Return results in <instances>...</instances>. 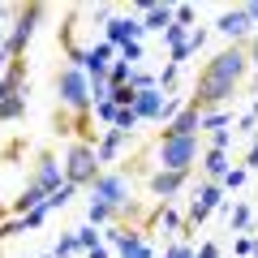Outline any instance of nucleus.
<instances>
[{"label":"nucleus","instance_id":"obj_12","mask_svg":"<svg viewBox=\"0 0 258 258\" xmlns=\"http://www.w3.org/2000/svg\"><path fill=\"white\" fill-rule=\"evenodd\" d=\"M129 142L125 129H108V134H99V142H95V155H99V164H112L116 159V151Z\"/></svg>","mask_w":258,"mask_h":258},{"label":"nucleus","instance_id":"obj_24","mask_svg":"<svg viewBox=\"0 0 258 258\" xmlns=\"http://www.w3.org/2000/svg\"><path fill=\"white\" fill-rule=\"evenodd\" d=\"M194 258H220V245L215 241H203V245L194 249Z\"/></svg>","mask_w":258,"mask_h":258},{"label":"nucleus","instance_id":"obj_1","mask_svg":"<svg viewBox=\"0 0 258 258\" xmlns=\"http://www.w3.org/2000/svg\"><path fill=\"white\" fill-rule=\"evenodd\" d=\"M245 82H249V56H245L241 43H228L224 52H215L211 60L198 69L189 108H198L203 116H207V112H224L232 99H237V91Z\"/></svg>","mask_w":258,"mask_h":258},{"label":"nucleus","instance_id":"obj_2","mask_svg":"<svg viewBox=\"0 0 258 258\" xmlns=\"http://www.w3.org/2000/svg\"><path fill=\"white\" fill-rule=\"evenodd\" d=\"M103 164L99 155H95L91 142H69L64 147V185H74V189H91L95 181H99Z\"/></svg>","mask_w":258,"mask_h":258},{"label":"nucleus","instance_id":"obj_8","mask_svg":"<svg viewBox=\"0 0 258 258\" xmlns=\"http://www.w3.org/2000/svg\"><path fill=\"white\" fill-rule=\"evenodd\" d=\"M185 185H189V172H164V168H155V172L147 176V189L155 194L159 203H172Z\"/></svg>","mask_w":258,"mask_h":258},{"label":"nucleus","instance_id":"obj_7","mask_svg":"<svg viewBox=\"0 0 258 258\" xmlns=\"http://www.w3.org/2000/svg\"><path fill=\"white\" fill-rule=\"evenodd\" d=\"M220 198H224V185H215V181H203L198 185V198L189 203V215H185V224H181V232H194L198 224L207 220V215L220 207Z\"/></svg>","mask_w":258,"mask_h":258},{"label":"nucleus","instance_id":"obj_26","mask_svg":"<svg viewBox=\"0 0 258 258\" xmlns=\"http://www.w3.org/2000/svg\"><path fill=\"white\" fill-rule=\"evenodd\" d=\"M241 168H245V172H254V168H258V138H254V147H249V155H245V164H241Z\"/></svg>","mask_w":258,"mask_h":258},{"label":"nucleus","instance_id":"obj_18","mask_svg":"<svg viewBox=\"0 0 258 258\" xmlns=\"http://www.w3.org/2000/svg\"><path fill=\"white\" fill-rule=\"evenodd\" d=\"M245 176H249L245 168H228V176H224L220 185H224V189H241V185H245Z\"/></svg>","mask_w":258,"mask_h":258},{"label":"nucleus","instance_id":"obj_23","mask_svg":"<svg viewBox=\"0 0 258 258\" xmlns=\"http://www.w3.org/2000/svg\"><path fill=\"white\" fill-rule=\"evenodd\" d=\"M237 254H241V258L258 254V237H237Z\"/></svg>","mask_w":258,"mask_h":258},{"label":"nucleus","instance_id":"obj_6","mask_svg":"<svg viewBox=\"0 0 258 258\" xmlns=\"http://www.w3.org/2000/svg\"><path fill=\"white\" fill-rule=\"evenodd\" d=\"M26 185H35V189H39V194H47V198H52V194L64 185V164L56 159V151H52V147H39V151H35V172H30V181H26Z\"/></svg>","mask_w":258,"mask_h":258},{"label":"nucleus","instance_id":"obj_10","mask_svg":"<svg viewBox=\"0 0 258 258\" xmlns=\"http://www.w3.org/2000/svg\"><path fill=\"white\" fill-rule=\"evenodd\" d=\"M134 116H138V120H159V116H164V95H159V86L138 91V99H134Z\"/></svg>","mask_w":258,"mask_h":258},{"label":"nucleus","instance_id":"obj_14","mask_svg":"<svg viewBox=\"0 0 258 258\" xmlns=\"http://www.w3.org/2000/svg\"><path fill=\"white\" fill-rule=\"evenodd\" d=\"M26 116V95H9V99L0 103V125H9V120H22Z\"/></svg>","mask_w":258,"mask_h":258},{"label":"nucleus","instance_id":"obj_27","mask_svg":"<svg viewBox=\"0 0 258 258\" xmlns=\"http://www.w3.org/2000/svg\"><path fill=\"white\" fill-rule=\"evenodd\" d=\"M241 47H245V56H249V64H258V35H254V39H245V43H241Z\"/></svg>","mask_w":258,"mask_h":258},{"label":"nucleus","instance_id":"obj_3","mask_svg":"<svg viewBox=\"0 0 258 258\" xmlns=\"http://www.w3.org/2000/svg\"><path fill=\"white\" fill-rule=\"evenodd\" d=\"M13 30H9V39H5V52H9V60L13 56H26V43H30V35H35V26L47 18V5H13Z\"/></svg>","mask_w":258,"mask_h":258},{"label":"nucleus","instance_id":"obj_17","mask_svg":"<svg viewBox=\"0 0 258 258\" xmlns=\"http://www.w3.org/2000/svg\"><path fill=\"white\" fill-rule=\"evenodd\" d=\"M112 220H116V211H112V207L91 203V224H112Z\"/></svg>","mask_w":258,"mask_h":258},{"label":"nucleus","instance_id":"obj_22","mask_svg":"<svg viewBox=\"0 0 258 258\" xmlns=\"http://www.w3.org/2000/svg\"><path fill=\"white\" fill-rule=\"evenodd\" d=\"M224 125H228V112H207V116H203V129H211V134L224 129Z\"/></svg>","mask_w":258,"mask_h":258},{"label":"nucleus","instance_id":"obj_11","mask_svg":"<svg viewBox=\"0 0 258 258\" xmlns=\"http://www.w3.org/2000/svg\"><path fill=\"white\" fill-rule=\"evenodd\" d=\"M138 35H142V22L138 18H116V22H112V26H108V43L112 47H129V43H138Z\"/></svg>","mask_w":258,"mask_h":258},{"label":"nucleus","instance_id":"obj_20","mask_svg":"<svg viewBox=\"0 0 258 258\" xmlns=\"http://www.w3.org/2000/svg\"><path fill=\"white\" fill-rule=\"evenodd\" d=\"M95 116L108 120V129H112V120H116V103H112V99H99V103H95Z\"/></svg>","mask_w":258,"mask_h":258},{"label":"nucleus","instance_id":"obj_28","mask_svg":"<svg viewBox=\"0 0 258 258\" xmlns=\"http://www.w3.org/2000/svg\"><path fill=\"white\" fill-rule=\"evenodd\" d=\"M245 9H249V22H254V30H258V0H254V5H245Z\"/></svg>","mask_w":258,"mask_h":258},{"label":"nucleus","instance_id":"obj_29","mask_svg":"<svg viewBox=\"0 0 258 258\" xmlns=\"http://www.w3.org/2000/svg\"><path fill=\"white\" fill-rule=\"evenodd\" d=\"M5 64H9V52H5V43H0V74H5Z\"/></svg>","mask_w":258,"mask_h":258},{"label":"nucleus","instance_id":"obj_13","mask_svg":"<svg viewBox=\"0 0 258 258\" xmlns=\"http://www.w3.org/2000/svg\"><path fill=\"white\" fill-rule=\"evenodd\" d=\"M203 176L220 185L224 176H228V155H224V151H207V159H203Z\"/></svg>","mask_w":258,"mask_h":258},{"label":"nucleus","instance_id":"obj_16","mask_svg":"<svg viewBox=\"0 0 258 258\" xmlns=\"http://www.w3.org/2000/svg\"><path fill=\"white\" fill-rule=\"evenodd\" d=\"M134 125H138L134 108H120V112H116V120H112V129H125V134H134Z\"/></svg>","mask_w":258,"mask_h":258},{"label":"nucleus","instance_id":"obj_15","mask_svg":"<svg viewBox=\"0 0 258 258\" xmlns=\"http://www.w3.org/2000/svg\"><path fill=\"white\" fill-rule=\"evenodd\" d=\"M74 237H78V249H86V254H91V249H99V232H95V228H78Z\"/></svg>","mask_w":258,"mask_h":258},{"label":"nucleus","instance_id":"obj_30","mask_svg":"<svg viewBox=\"0 0 258 258\" xmlns=\"http://www.w3.org/2000/svg\"><path fill=\"white\" fill-rule=\"evenodd\" d=\"M86 258H108V249L99 245V249H91V254H86Z\"/></svg>","mask_w":258,"mask_h":258},{"label":"nucleus","instance_id":"obj_19","mask_svg":"<svg viewBox=\"0 0 258 258\" xmlns=\"http://www.w3.org/2000/svg\"><path fill=\"white\" fill-rule=\"evenodd\" d=\"M245 224H249V207L237 203V207H232V232H245Z\"/></svg>","mask_w":258,"mask_h":258},{"label":"nucleus","instance_id":"obj_21","mask_svg":"<svg viewBox=\"0 0 258 258\" xmlns=\"http://www.w3.org/2000/svg\"><path fill=\"white\" fill-rule=\"evenodd\" d=\"M69 198H74V185H60V189H56L52 198H47V211H56V207H64Z\"/></svg>","mask_w":258,"mask_h":258},{"label":"nucleus","instance_id":"obj_4","mask_svg":"<svg viewBox=\"0 0 258 258\" xmlns=\"http://www.w3.org/2000/svg\"><path fill=\"white\" fill-rule=\"evenodd\" d=\"M155 159H159L164 172H194V164H198V138H168V134H159Z\"/></svg>","mask_w":258,"mask_h":258},{"label":"nucleus","instance_id":"obj_31","mask_svg":"<svg viewBox=\"0 0 258 258\" xmlns=\"http://www.w3.org/2000/svg\"><path fill=\"white\" fill-rule=\"evenodd\" d=\"M39 258H52V254H39Z\"/></svg>","mask_w":258,"mask_h":258},{"label":"nucleus","instance_id":"obj_25","mask_svg":"<svg viewBox=\"0 0 258 258\" xmlns=\"http://www.w3.org/2000/svg\"><path fill=\"white\" fill-rule=\"evenodd\" d=\"M164 258H194V249L185 245V241H176V245H168V254Z\"/></svg>","mask_w":258,"mask_h":258},{"label":"nucleus","instance_id":"obj_5","mask_svg":"<svg viewBox=\"0 0 258 258\" xmlns=\"http://www.w3.org/2000/svg\"><path fill=\"white\" fill-rule=\"evenodd\" d=\"M91 194H95L91 203L112 207V211H116V220L125 215V207L134 203V189H129V172H116V168H112V172L103 168V172H99V181L91 185Z\"/></svg>","mask_w":258,"mask_h":258},{"label":"nucleus","instance_id":"obj_9","mask_svg":"<svg viewBox=\"0 0 258 258\" xmlns=\"http://www.w3.org/2000/svg\"><path fill=\"white\" fill-rule=\"evenodd\" d=\"M215 30H220V35H228L232 43H245L249 30H254V22H249V9H245V5H241V9H224V13H220V22H215Z\"/></svg>","mask_w":258,"mask_h":258}]
</instances>
